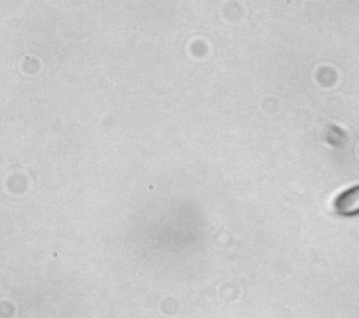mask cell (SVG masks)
Here are the masks:
<instances>
[{
    "label": "cell",
    "mask_w": 359,
    "mask_h": 318,
    "mask_svg": "<svg viewBox=\"0 0 359 318\" xmlns=\"http://www.w3.org/2000/svg\"><path fill=\"white\" fill-rule=\"evenodd\" d=\"M334 209L341 216L359 214V185L344 191L334 202Z\"/></svg>",
    "instance_id": "obj_1"
}]
</instances>
